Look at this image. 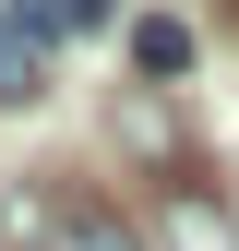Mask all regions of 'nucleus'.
Listing matches in <instances>:
<instances>
[{
  "mask_svg": "<svg viewBox=\"0 0 239 251\" xmlns=\"http://www.w3.org/2000/svg\"><path fill=\"white\" fill-rule=\"evenodd\" d=\"M0 227H12L24 251H143V239L108 215V203H12Z\"/></svg>",
  "mask_w": 239,
  "mask_h": 251,
  "instance_id": "1",
  "label": "nucleus"
},
{
  "mask_svg": "<svg viewBox=\"0 0 239 251\" xmlns=\"http://www.w3.org/2000/svg\"><path fill=\"white\" fill-rule=\"evenodd\" d=\"M132 72H143V84H179V72H191V24L143 12V24H132Z\"/></svg>",
  "mask_w": 239,
  "mask_h": 251,
  "instance_id": "3",
  "label": "nucleus"
},
{
  "mask_svg": "<svg viewBox=\"0 0 239 251\" xmlns=\"http://www.w3.org/2000/svg\"><path fill=\"white\" fill-rule=\"evenodd\" d=\"M36 84H48V60L12 36V12H0V108H12V96H36Z\"/></svg>",
  "mask_w": 239,
  "mask_h": 251,
  "instance_id": "4",
  "label": "nucleus"
},
{
  "mask_svg": "<svg viewBox=\"0 0 239 251\" xmlns=\"http://www.w3.org/2000/svg\"><path fill=\"white\" fill-rule=\"evenodd\" d=\"M60 24H72V36H84V24H108V0H60Z\"/></svg>",
  "mask_w": 239,
  "mask_h": 251,
  "instance_id": "5",
  "label": "nucleus"
},
{
  "mask_svg": "<svg viewBox=\"0 0 239 251\" xmlns=\"http://www.w3.org/2000/svg\"><path fill=\"white\" fill-rule=\"evenodd\" d=\"M156 227H167V251H239V227L191 192V179H167V215H156Z\"/></svg>",
  "mask_w": 239,
  "mask_h": 251,
  "instance_id": "2",
  "label": "nucleus"
}]
</instances>
